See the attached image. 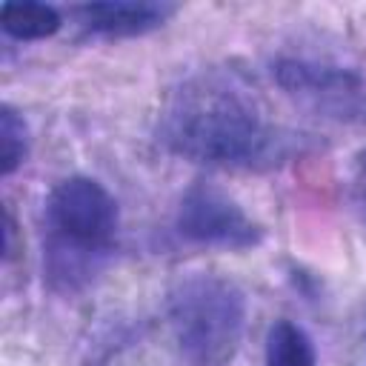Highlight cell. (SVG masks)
<instances>
[{"label": "cell", "mask_w": 366, "mask_h": 366, "mask_svg": "<svg viewBox=\"0 0 366 366\" xmlns=\"http://www.w3.org/2000/svg\"><path fill=\"white\" fill-rule=\"evenodd\" d=\"M289 137L266 123L254 100L226 80L200 77L174 92L160 140L180 157L223 169H266L286 157Z\"/></svg>", "instance_id": "obj_1"}, {"label": "cell", "mask_w": 366, "mask_h": 366, "mask_svg": "<svg viewBox=\"0 0 366 366\" xmlns=\"http://www.w3.org/2000/svg\"><path fill=\"white\" fill-rule=\"evenodd\" d=\"M51 243H49V277L74 289L94 272V257L109 249L117 229L114 197L92 177L60 180L46 203Z\"/></svg>", "instance_id": "obj_2"}, {"label": "cell", "mask_w": 366, "mask_h": 366, "mask_svg": "<svg viewBox=\"0 0 366 366\" xmlns=\"http://www.w3.org/2000/svg\"><path fill=\"white\" fill-rule=\"evenodd\" d=\"M169 317L194 366H223L240 346L246 300L234 283L217 274H192L172 292Z\"/></svg>", "instance_id": "obj_3"}, {"label": "cell", "mask_w": 366, "mask_h": 366, "mask_svg": "<svg viewBox=\"0 0 366 366\" xmlns=\"http://www.w3.org/2000/svg\"><path fill=\"white\" fill-rule=\"evenodd\" d=\"M177 232L194 243L223 249H249L260 240V226L229 194L206 183H197L183 194Z\"/></svg>", "instance_id": "obj_4"}, {"label": "cell", "mask_w": 366, "mask_h": 366, "mask_svg": "<svg viewBox=\"0 0 366 366\" xmlns=\"http://www.w3.org/2000/svg\"><path fill=\"white\" fill-rule=\"evenodd\" d=\"M172 9L169 6H157V3H89L80 6V23L92 31L100 34H114V37H129V34H143L154 26H160L166 20Z\"/></svg>", "instance_id": "obj_5"}, {"label": "cell", "mask_w": 366, "mask_h": 366, "mask_svg": "<svg viewBox=\"0 0 366 366\" xmlns=\"http://www.w3.org/2000/svg\"><path fill=\"white\" fill-rule=\"evenodd\" d=\"M277 80L292 92H312V94H346L357 92L360 80L352 71L329 69V66H312V63H280Z\"/></svg>", "instance_id": "obj_6"}, {"label": "cell", "mask_w": 366, "mask_h": 366, "mask_svg": "<svg viewBox=\"0 0 366 366\" xmlns=\"http://www.w3.org/2000/svg\"><path fill=\"white\" fill-rule=\"evenodd\" d=\"M0 26L17 40H43L60 29V14L46 3H3Z\"/></svg>", "instance_id": "obj_7"}, {"label": "cell", "mask_w": 366, "mask_h": 366, "mask_svg": "<svg viewBox=\"0 0 366 366\" xmlns=\"http://www.w3.org/2000/svg\"><path fill=\"white\" fill-rule=\"evenodd\" d=\"M266 366H317L312 337L300 326L277 320L266 337Z\"/></svg>", "instance_id": "obj_8"}, {"label": "cell", "mask_w": 366, "mask_h": 366, "mask_svg": "<svg viewBox=\"0 0 366 366\" xmlns=\"http://www.w3.org/2000/svg\"><path fill=\"white\" fill-rule=\"evenodd\" d=\"M29 149V137H26V123L17 117L14 109L3 106L0 112V172L11 174Z\"/></svg>", "instance_id": "obj_9"}, {"label": "cell", "mask_w": 366, "mask_h": 366, "mask_svg": "<svg viewBox=\"0 0 366 366\" xmlns=\"http://www.w3.org/2000/svg\"><path fill=\"white\" fill-rule=\"evenodd\" d=\"M357 160H360V169L366 172V152H360V157H357Z\"/></svg>", "instance_id": "obj_10"}, {"label": "cell", "mask_w": 366, "mask_h": 366, "mask_svg": "<svg viewBox=\"0 0 366 366\" xmlns=\"http://www.w3.org/2000/svg\"><path fill=\"white\" fill-rule=\"evenodd\" d=\"M360 209H363V223H366V197H363V203H360Z\"/></svg>", "instance_id": "obj_11"}]
</instances>
